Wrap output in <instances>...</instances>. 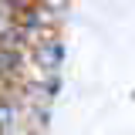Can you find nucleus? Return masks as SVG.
<instances>
[{
  "instance_id": "obj_4",
  "label": "nucleus",
  "mask_w": 135,
  "mask_h": 135,
  "mask_svg": "<svg viewBox=\"0 0 135 135\" xmlns=\"http://www.w3.org/2000/svg\"><path fill=\"white\" fill-rule=\"evenodd\" d=\"M3 3L10 7V14H14V10H20V14H24V10H31L37 0H3Z\"/></svg>"
},
{
  "instance_id": "obj_1",
  "label": "nucleus",
  "mask_w": 135,
  "mask_h": 135,
  "mask_svg": "<svg viewBox=\"0 0 135 135\" xmlns=\"http://www.w3.org/2000/svg\"><path fill=\"white\" fill-rule=\"evenodd\" d=\"M31 61H34V68L41 71V78H44V81H54L57 64H61V41H57L54 34L37 37V41L31 44Z\"/></svg>"
},
{
  "instance_id": "obj_3",
  "label": "nucleus",
  "mask_w": 135,
  "mask_h": 135,
  "mask_svg": "<svg viewBox=\"0 0 135 135\" xmlns=\"http://www.w3.org/2000/svg\"><path fill=\"white\" fill-rule=\"evenodd\" d=\"M10 27H14V14H10V7H7V3L0 0V37L10 31Z\"/></svg>"
},
{
  "instance_id": "obj_6",
  "label": "nucleus",
  "mask_w": 135,
  "mask_h": 135,
  "mask_svg": "<svg viewBox=\"0 0 135 135\" xmlns=\"http://www.w3.org/2000/svg\"><path fill=\"white\" fill-rule=\"evenodd\" d=\"M3 135H27L24 128H14V132H3Z\"/></svg>"
},
{
  "instance_id": "obj_5",
  "label": "nucleus",
  "mask_w": 135,
  "mask_h": 135,
  "mask_svg": "<svg viewBox=\"0 0 135 135\" xmlns=\"http://www.w3.org/2000/svg\"><path fill=\"white\" fill-rule=\"evenodd\" d=\"M64 3H68V0H44V10H47V14H54V10H61Z\"/></svg>"
},
{
  "instance_id": "obj_2",
  "label": "nucleus",
  "mask_w": 135,
  "mask_h": 135,
  "mask_svg": "<svg viewBox=\"0 0 135 135\" xmlns=\"http://www.w3.org/2000/svg\"><path fill=\"white\" fill-rule=\"evenodd\" d=\"M20 122H24V105L10 95H0V135L20 128Z\"/></svg>"
}]
</instances>
